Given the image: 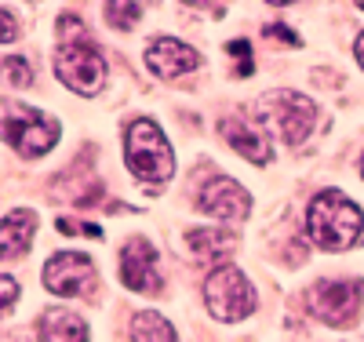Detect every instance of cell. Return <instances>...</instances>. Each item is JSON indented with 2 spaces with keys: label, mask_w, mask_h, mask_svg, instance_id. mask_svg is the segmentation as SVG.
I'll return each mask as SVG.
<instances>
[{
  "label": "cell",
  "mask_w": 364,
  "mask_h": 342,
  "mask_svg": "<svg viewBox=\"0 0 364 342\" xmlns=\"http://www.w3.org/2000/svg\"><path fill=\"white\" fill-rule=\"evenodd\" d=\"M306 233L321 252H350L364 233V215L339 190H324L310 201Z\"/></svg>",
  "instance_id": "obj_1"
},
{
  "label": "cell",
  "mask_w": 364,
  "mask_h": 342,
  "mask_svg": "<svg viewBox=\"0 0 364 342\" xmlns=\"http://www.w3.org/2000/svg\"><path fill=\"white\" fill-rule=\"evenodd\" d=\"M124 161L132 168L135 178L142 182H168L175 175V153L171 142L164 139V132L154 120H135L128 135H124Z\"/></svg>",
  "instance_id": "obj_2"
},
{
  "label": "cell",
  "mask_w": 364,
  "mask_h": 342,
  "mask_svg": "<svg viewBox=\"0 0 364 342\" xmlns=\"http://www.w3.org/2000/svg\"><path fill=\"white\" fill-rule=\"evenodd\" d=\"M204 306L215 321H245L255 309V288L237 266H219L204 281Z\"/></svg>",
  "instance_id": "obj_3"
},
{
  "label": "cell",
  "mask_w": 364,
  "mask_h": 342,
  "mask_svg": "<svg viewBox=\"0 0 364 342\" xmlns=\"http://www.w3.org/2000/svg\"><path fill=\"white\" fill-rule=\"evenodd\" d=\"M4 142L15 146L22 157H44L48 149H55L58 142V120H51L48 113L22 106V102H8L4 109Z\"/></svg>",
  "instance_id": "obj_4"
},
{
  "label": "cell",
  "mask_w": 364,
  "mask_h": 342,
  "mask_svg": "<svg viewBox=\"0 0 364 342\" xmlns=\"http://www.w3.org/2000/svg\"><path fill=\"white\" fill-rule=\"evenodd\" d=\"M55 73L66 87L80 91V95H95L106 80V58L91 41H66L55 55Z\"/></svg>",
  "instance_id": "obj_5"
},
{
  "label": "cell",
  "mask_w": 364,
  "mask_h": 342,
  "mask_svg": "<svg viewBox=\"0 0 364 342\" xmlns=\"http://www.w3.org/2000/svg\"><path fill=\"white\" fill-rule=\"evenodd\" d=\"M259 117H262L284 142L299 146V142H306L314 120H317V109H314V102H310L306 95H299V91H273V95L262 99Z\"/></svg>",
  "instance_id": "obj_6"
},
{
  "label": "cell",
  "mask_w": 364,
  "mask_h": 342,
  "mask_svg": "<svg viewBox=\"0 0 364 342\" xmlns=\"http://www.w3.org/2000/svg\"><path fill=\"white\" fill-rule=\"evenodd\" d=\"M360 302H364V284L360 281H321L310 288L306 306L310 314L331 328H346L357 321L360 314Z\"/></svg>",
  "instance_id": "obj_7"
},
{
  "label": "cell",
  "mask_w": 364,
  "mask_h": 342,
  "mask_svg": "<svg viewBox=\"0 0 364 342\" xmlns=\"http://www.w3.org/2000/svg\"><path fill=\"white\" fill-rule=\"evenodd\" d=\"M120 281H124V288H132L139 295H157L161 292L157 252L149 240L135 237V240L124 244V252H120Z\"/></svg>",
  "instance_id": "obj_8"
},
{
  "label": "cell",
  "mask_w": 364,
  "mask_h": 342,
  "mask_svg": "<svg viewBox=\"0 0 364 342\" xmlns=\"http://www.w3.org/2000/svg\"><path fill=\"white\" fill-rule=\"evenodd\" d=\"M95 281V262H91L84 252H63L48 259L44 266V288L51 295H80L87 292V284Z\"/></svg>",
  "instance_id": "obj_9"
},
{
  "label": "cell",
  "mask_w": 364,
  "mask_h": 342,
  "mask_svg": "<svg viewBox=\"0 0 364 342\" xmlns=\"http://www.w3.org/2000/svg\"><path fill=\"white\" fill-rule=\"evenodd\" d=\"M197 208L204 215H211V219H223V223H237L245 219V215L252 211V197L240 182L233 178H211L200 197H197Z\"/></svg>",
  "instance_id": "obj_10"
},
{
  "label": "cell",
  "mask_w": 364,
  "mask_h": 342,
  "mask_svg": "<svg viewBox=\"0 0 364 342\" xmlns=\"http://www.w3.org/2000/svg\"><path fill=\"white\" fill-rule=\"evenodd\" d=\"M146 66L154 70L164 80H175L182 73H193L200 66V55L186 44V41H175V37H161L146 48Z\"/></svg>",
  "instance_id": "obj_11"
},
{
  "label": "cell",
  "mask_w": 364,
  "mask_h": 342,
  "mask_svg": "<svg viewBox=\"0 0 364 342\" xmlns=\"http://www.w3.org/2000/svg\"><path fill=\"white\" fill-rule=\"evenodd\" d=\"M219 132L226 135V142L240 153V157H248L252 164H269V161H273V142H269V135L248 128L245 120L226 117V120L219 124Z\"/></svg>",
  "instance_id": "obj_12"
},
{
  "label": "cell",
  "mask_w": 364,
  "mask_h": 342,
  "mask_svg": "<svg viewBox=\"0 0 364 342\" xmlns=\"http://www.w3.org/2000/svg\"><path fill=\"white\" fill-rule=\"evenodd\" d=\"M37 331L44 342H87L91 338L87 324L77 314H70V309H44Z\"/></svg>",
  "instance_id": "obj_13"
},
{
  "label": "cell",
  "mask_w": 364,
  "mask_h": 342,
  "mask_svg": "<svg viewBox=\"0 0 364 342\" xmlns=\"http://www.w3.org/2000/svg\"><path fill=\"white\" fill-rule=\"evenodd\" d=\"M186 244H190L193 259H200V262H208V259H230L233 247H237V233L219 230V226H204V230L186 233Z\"/></svg>",
  "instance_id": "obj_14"
},
{
  "label": "cell",
  "mask_w": 364,
  "mask_h": 342,
  "mask_svg": "<svg viewBox=\"0 0 364 342\" xmlns=\"http://www.w3.org/2000/svg\"><path fill=\"white\" fill-rule=\"evenodd\" d=\"M37 233V215L26 211V208H15L4 215V255L18 259L29 252V240Z\"/></svg>",
  "instance_id": "obj_15"
},
{
  "label": "cell",
  "mask_w": 364,
  "mask_h": 342,
  "mask_svg": "<svg viewBox=\"0 0 364 342\" xmlns=\"http://www.w3.org/2000/svg\"><path fill=\"white\" fill-rule=\"evenodd\" d=\"M132 342H175V328L154 309H142L132 321Z\"/></svg>",
  "instance_id": "obj_16"
},
{
  "label": "cell",
  "mask_w": 364,
  "mask_h": 342,
  "mask_svg": "<svg viewBox=\"0 0 364 342\" xmlns=\"http://www.w3.org/2000/svg\"><path fill=\"white\" fill-rule=\"evenodd\" d=\"M106 15H109V26L117 29H132L142 15V4H106Z\"/></svg>",
  "instance_id": "obj_17"
},
{
  "label": "cell",
  "mask_w": 364,
  "mask_h": 342,
  "mask_svg": "<svg viewBox=\"0 0 364 342\" xmlns=\"http://www.w3.org/2000/svg\"><path fill=\"white\" fill-rule=\"evenodd\" d=\"M58 233L63 237H95V240H102V226L77 223V219H58Z\"/></svg>",
  "instance_id": "obj_18"
},
{
  "label": "cell",
  "mask_w": 364,
  "mask_h": 342,
  "mask_svg": "<svg viewBox=\"0 0 364 342\" xmlns=\"http://www.w3.org/2000/svg\"><path fill=\"white\" fill-rule=\"evenodd\" d=\"M226 51H230V58H237V73L252 77V44L248 41H230Z\"/></svg>",
  "instance_id": "obj_19"
},
{
  "label": "cell",
  "mask_w": 364,
  "mask_h": 342,
  "mask_svg": "<svg viewBox=\"0 0 364 342\" xmlns=\"http://www.w3.org/2000/svg\"><path fill=\"white\" fill-rule=\"evenodd\" d=\"M4 77H8L15 87H26L33 73H29V66H26L22 58H4Z\"/></svg>",
  "instance_id": "obj_20"
},
{
  "label": "cell",
  "mask_w": 364,
  "mask_h": 342,
  "mask_svg": "<svg viewBox=\"0 0 364 342\" xmlns=\"http://www.w3.org/2000/svg\"><path fill=\"white\" fill-rule=\"evenodd\" d=\"M15 37H18V26H15V15L8 11V4H4V8H0V44L8 48Z\"/></svg>",
  "instance_id": "obj_21"
},
{
  "label": "cell",
  "mask_w": 364,
  "mask_h": 342,
  "mask_svg": "<svg viewBox=\"0 0 364 342\" xmlns=\"http://www.w3.org/2000/svg\"><path fill=\"white\" fill-rule=\"evenodd\" d=\"M0 281H4V284H0V302H4V309H11L15 302H18V281H15V277H0Z\"/></svg>",
  "instance_id": "obj_22"
},
{
  "label": "cell",
  "mask_w": 364,
  "mask_h": 342,
  "mask_svg": "<svg viewBox=\"0 0 364 342\" xmlns=\"http://www.w3.org/2000/svg\"><path fill=\"white\" fill-rule=\"evenodd\" d=\"M266 37H281L284 44H291V48H299V37L291 33V29H284L281 22H273V26H266Z\"/></svg>",
  "instance_id": "obj_23"
},
{
  "label": "cell",
  "mask_w": 364,
  "mask_h": 342,
  "mask_svg": "<svg viewBox=\"0 0 364 342\" xmlns=\"http://www.w3.org/2000/svg\"><path fill=\"white\" fill-rule=\"evenodd\" d=\"M353 51H357V62H360V66H364V33L357 37V44H353Z\"/></svg>",
  "instance_id": "obj_24"
},
{
  "label": "cell",
  "mask_w": 364,
  "mask_h": 342,
  "mask_svg": "<svg viewBox=\"0 0 364 342\" xmlns=\"http://www.w3.org/2000/svg\"><path fill=\"white\" fill-rule=\"evenodd\" d=\"M360 175H364V157H360Z\"/></svg>",
  "instance_id": "obj_25"
},
{
  "label": "cell",
  "mask_w": 364,
  "mask_h": 342,
  "mask_svg": "<svg viewBox=\"0 0 364 342\" xmlns=\"http://www.w3.org/2000/svg\"><path fill=\"white\" fill-rule=\"evenodd\" d=\"M357 8H360V11H364V4H357Z\"/></svg>",
  "instance_id": "obj_26"
}]
</instances>
